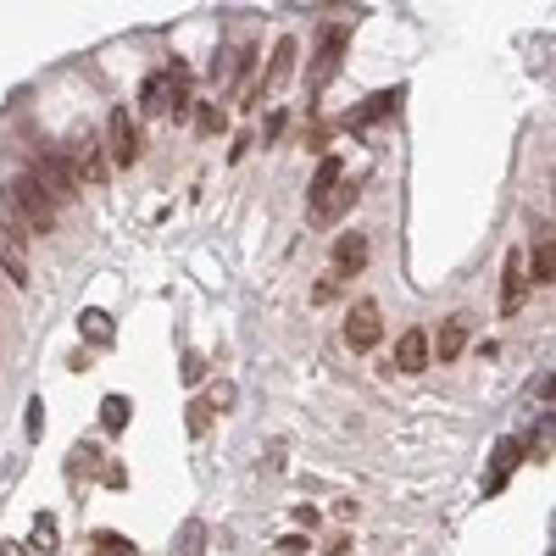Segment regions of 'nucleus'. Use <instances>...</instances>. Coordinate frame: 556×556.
I'll return each instance as SVG.
<instances>
[{
  "label": "nucleus",
  "mask_w": 556,
  "mask_h": 556,
  "mask_svg": "<svg viewBox=\"0 0 556 556\" xmlns=\"http://www.w3.org/2000/svg\"><path fill=\"white\" fill-rule=\"evenodd\" d=\"M184 95H189V78H184L178 68H161V73H150V78L140 84V112H150V117H178V112H184Z\"/></svg>",
  "instance_id": "nucleus-1"
},
{
  "label": "nucleus",
  "mask_w": 556,
  "mask_h": 556,
  "mask_svg": "<svg viewBox=\"0 0 556 556\" xmlns=\"http://www.w3.org/2000/svg\"><path fill=\"white\" fill-rule=\"evenodd\" d=\"M12 206H17V217L34 228V234H50V228H56V206H50V195H45V184L34 173L12 178Z\"/></svg>",
  "instance_id": "nucleus-2"
},
{
  "label": "nucleus",
  "mask_w": 556,
  "mask_h": 556,
  "mask_svg": "<svg viewBox=\"0 0 556 556\" xmlns=\"http://www.w3.org/2000/svg\"><path fill=\"white\" fill-rule=\"evenodd\" d=\"M345 45H351V23H334L329 34H323V50H317V61H312V78H306L312 95H323V89L340 78V68H345Z\"/></svg>",
  "instance_id": "nucleus-3"
},
{
  "label": "nucleus",
  "mask_w": 556,
  "mask_h": 556,
  "mask_svg": "<svg viewBox=\"0 0 556 556\" xmlns=\"http://www.w3.org/2000/svg\"><path fill=\"white\" fill-rule=\"evenodd\" d=\"M340 184H345V161H340V156H323L317 173H312V189H306V217H312V228H323V212H329V201H334Z\"/></svg>",
  "instance_id": "nucleus-4"
},
{
  "label": "nucleus",
  "mask_w": 556,
  "mask_h": 556,
  "mask_svg": "<svg viewBox=\"0 0 556 556\" xmlns=\"http://www.w3.org/2000/svg\"><path fill=\"white\" fill-rule=\"evenodd\" d=\"M384 340V312H378V301H356L351 312H345V345L351 351H373Z\"/></svg>",
  "instance_id": "nucleus-5"
},
{
  "label": "nucleus",
  "mask_w": 556,
  "mask_h": 556,
  "mask_svg": "<svg viewBox=\"0 0 556 556\" xmlns=\"http://www.w3.org/2000/svg\"><path fill=\"white\" fill-rule=\"evenodd\" d=\"M296 56H301V45H296V40L284 34V40L273 45V61H268V68H261V84H256V95H251L245 106H256L261 95H278V89H284L289 78H296Z\"/></svg>",
  "instance_id": "nucleus-6"
},
{
  "label": "nucleus",
  "mask_w": 556,
  "mask_h": 556,
  "mask_svg": "<svg viewBox=\"0 0 556 556\" xmlns=\"http://www.w3.org/2000/svg\"><path fill=\"white\" fill-rule=\"evenodd\" d=\"M106 156H112V168H134L140 161V128H134L128 112L106 117Z\"/></svg>",
  "instance_id": "nucleus-7"
},
{
  "label": "nucleus",
  "mask_w": 556,
  "mask_h": 556,
  "mask_svg": "<svg viewBox=\"0 0 556 556\" xmlns=\"http://www.w3.org/2000/svg\"><path fill=\"white\" fill-rule=\"evenodd\" d=\"M523 301H529V261H523V251L512 245L506 251V278H501V312H523Z\"/></svg>",
  "instance_id": "nucleus-8"
},
{
  "label": "nucleus",
  "mask_w": 556,
  "mask_h": 556,
  "mask_svg": "<svg viewBox=\"0 0 556 556\" xmlns=\"http://www.w3.org/2000/svg\"><path fill=\"white\" fill-rule=\"evenodd\" d=\"M0 273H6L12 289H28V278H34V268H28V251H23V240L12 234V228H0Z\"/></svg>",
  "instance_id": "nucleus-9"
},
{
  "label": "nucleus",
  "mask_w": 556,
  "mask_h": 556,
  "mask_svg": "<svg viewBox=\"0 0 556 556\" xmlns=\"http://www.w3.org/2000/svg\"><path fill=\"white\" fill-rule=\"evenodd\" d=\"M517 462H523V445H517V440H501V445H496V462H489V473H484V496H501L506 479L517 473Z\"/></svg>",
  "instance_id": "nucleus-10"
},
{
  "label": "nucleus",
  "mask_w": 556,
  "mask_h": 556,
  "mask_svg": "<svg viewBox=\"0 0 556 556\" xmlns=\"http://www.w3.org/2000/svg\"><path fill=\"white\" fill-rule=\"evenodd\" d=\"M368 268V240L362 234H340L334 240V278H356Z\"/></svg>",
  "instance_id": "nucleus-11"
},
{
  "label": "nucleus",
  "mask_w": 556,
  "mask_h": 556,
  "mask_svg": "<svg viewBox=\"0 0 556 556\" xmlns=\"http://www.w3.org/2000/svg\"><path fill=\"white\" fill-rule=\"evenodd\" d=\"M429 329H406L401 334V345H396V368L401 373H423V368H429Z\"/></svg>",
  "instance_id": "nucleus-12"
},
{
  "label": "nucleus",
  "mask_w": 556,
  "mask_h": 556,
  "mask_svg": "<svg viewBox=\"0 0 556 556\" xmlns=\"http://www.w3.org/2000/svg\"><path fill=\"white\" fill-rule=\"evenodd\" d=\"M34 178L45 184V195H50V201H73V195H78V184L68 178V168H61V156H40Z\"/></svg>",
  "instance_id": "nucleus-13"
},
{
  "label": "nucleus",
  "mask_w": 556,
  "mask_h": 556,
  "mask_svg": "<svg viewBox=\"0 0 556 556\" xmlns=\"http://www.w3.org/2000/svg\"><path fill=\"white\" fill-rule=\"evenodd\" d=\"M523 261H534V284H551V273H556V256H551V223H540V234H534L529 251H523Z\"/></svg>",
  "instance_id": "nucleus-14"
},
{
  "label": "nucleus",
  "mask_w": 556,
  "mask_h": 556,
  "mask_svg": "<svg viewBox=\"0 0 556 556\" xmlns=\"http://www.w3.org/2000/svg\"><path fill=\"white\" fill-rule=\"evenodd\" d=\"M73 168H78V178H89V184H106V161H101V145L95 140H78V150H73Z\"/></svg>",
  "instance_id": "nucleus-15"
},
{
  "label": "nucleus",
  "mask_w": 556,
  "mask_h": 556,
  "mask_svg": "<svg viewBox=\"0 0 556 556\" xmlns=\"http://www.w3.org/2000/svg\"><path fill=\"white\" fill-rule=\"evenodd\" d=\"M78 334H84L89 345H112V317H106L101 306H84V312H78Z\"/></svg>",
  "instance_id": "nucleus-16"
},
{
  "label": "nucleus",
  "mask_w": 556,
  "mask_h": 556,
  "mask_svg": "<svg viewBox=\"0 0 556 556\" xmlns=\"http://www.w3.org/2000/svg\"><path fill=\"white\" fill-rule=\"evenodd\" d=\"M389 106H401V89H384V95H373V101H362V106H356V117H351V128H368V123L389 117Z\"/></svg>",
  "instance_id": "nucleus-17"
},
{
  "label": "nucleus",
  "mask_w": 556,
  "mask_h": 556,
  "mask_svg": "<svg viewBox=\"0 0 556 556\" xmlns=\"http://www.w3.org/2000/svg\"><path fill=\"white\" fill-rule=\"evenodd\" d=\"M128 417H134V401H128V396H106V401H101V429H106V434H123Z\"/></svg>",
  "instance_id": "nucleus-18"
},
{
  "label": "nucleus",
  "mask_w": 556,
  "mask_h": 556,
  "mask_svg": "<svg viewBox=\"0 0 556 556\" xmlns=\"http://www.w3.org/2000/svg\"><path fill=\"white\" fill-rule=\"evenodd\" d=\"M201 551H206V523L189 517L184 529H178V540H173V556H201Z\"/></svg>",
  "instance_id": "nucleus-19"
},
{
  "label": "nucleus",
  "mask_w": 556,
  "mask_h": 556,
  "mask_svg": "<svg viewBox=\"0 0 556 556\" xmlns=\"http://www.w3.org/2000/svg\"><path fill=\"white\" fill-rule=\"evenodd\" d=\"M462 345H468V323H445V329H440V362H451Z\"/></svg>",
  "instance_id": "nucleus-20"
},
{
  "label": "nucleus",
  "mask_w": 556,
  "mask_h": 556,
  "mask_svg": "<svg viewBox=\"0 0 556 556\" xmlns=\"http://www.w3.org/2000/svg\"><path fill=\"white\" fill-rule=\"evenodd\" d=\"M28 545H34V551H45V556H50V551L61 545V529H56V517H40V523H34V540H28Z\"/></svg>",
  "instance_id": "nucleus-21"
},
{
  "label": "nucleus",
  "mask_w": 556,
  "mask_h": 556,
  "mask_svg": "<svg viewBox=\"0 0 556 556\" xmlns=\"http://www.w3.org/2000/svg\"><path fill=\"white\" fill-rule=\"evenodd\" d=\"M184 423H189V434H195V440H201V434H206V429H212V401H195V406H189V417H184Z\"/></svg>",
  "instance_id": "nucleus-22"
},
{
  "label": "nucleus",
  "mask_w": 556,
  "mask_h": 556,
  "mask_svg": "<svg viewBox=\"0 0 556 556\" xmlns=\"http://www.w3.org/2000/svg\"><path fill=\"white\" fill-rule=\"evenodd\" d=\"M95 551H101V556H140L123 534H95Z\"/></svg>",
  "instance_id": "nucleus-23"
},
{
  "label": "nucleus",
  "mask_w": 556,
  "mask_h": 556,
  "mask_svg": "<svg viewBox=\"0 0 556 556\" xmlns=\"http://www.w3.org/2000/svg\"><path fill=\"white\" fill-rule=\"evenodd\" d=\"M195 112H201V117H195V128H201V134H217V128H223L217 106H195Z\"/></svg>",
  "instance_id": "nucleus-24"
},
{
  "label": "nucleus",
  "mask_w": 556,
  "mask_h": 556,
  "mask_svg": "<svg viewBox=\"0 0 556 556\" xmlns=\"http://www.w3.org/2000/svg\"><path fill=\"white\" fill-rule=\"evenodd\" d=\"M45 429V401H28V440H40Z\"/></svg>",
  "instance_id": "nucleus-25"
},
{
  "label": "nucleus",
  "mask_w": 556,
  "mask_h": 556,
  "mask_svg": "<svg viewBox=\"0 0 556 556\" xmlns=\"http://www.w3.org/2000/svg\"><path fill=\"white\" fill-rule=\"evenodd\" d=\"M334 284H340L334 273H329V278H317V284H312V301H317V306H323V301H334Z\"/></svg>",
  "instance_id": "nucleus-26"
},
{
  "label": "nucleus",
  "mask_w": 556,
  "mask_h": 556,
  "mask_svg": "<svg viewBox=\"0 0 556 556\" xmlns=\"http://www.w3.org/2000/svg\"><path fill=\"white\" fill-rule=\"evenodd\" d=\"M278 551H284V556H306V540H301V534H284Z\"/></svg>",
  "instance_id": "nucleus-27"
},
{
  "label": "nucleus",
  "mask_w": 556,
  "mask_h": 556,
  "mask_svg": "<svg viewBox=\"0 0 556 556\" xmlns=\"http://www.w3.org/2000/svg\"><path fill=\"white\" fill-rule=\"evenodd\" d=\"M296 523H301V529H317V523H323V517H317L312 506H296Z\"/></svg>",
  "instance_id": "nucleus-28"
},
{
  "label": "nucleus",
  "mask_w": 556,
  "mask_h": 556,
  "mask_svg": "<svg viewBox=\"0 0 556 556\" xmlns=\"http://www.w3.org/2000/svg\"><path fill=\"white\" fill-rule=\"evenodd\" d=\"M0 556H28V551L23 545H0Z\"/></svg>",
  "instance_id": "nucleus-29"
}]
</instances>
